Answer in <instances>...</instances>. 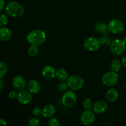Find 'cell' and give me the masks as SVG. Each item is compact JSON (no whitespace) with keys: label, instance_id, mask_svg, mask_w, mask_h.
<instances>
[{"label":"cell","instance_id":"4dcf8cb0","mask_svg":"<svg viewBox=\"0 0 126 126\" xmlns=\"http://www.w3.org/2000/svg\"><path fill=\"white\" fill-rule=\"evenodd\" d=\"M0 11H2L5 7V2L4 0H0Z\"/></svg>","mask_w":126,"mask_h":126},{"label":"cell","instance_id":"8fae6325","mask_svg":"<svg viewBox=\"0 0 126 126\" xmlns=\"http://www.w3.org/2000/svg\"><path fill=\"white\" fill-rule=\"evenodd\" d=\"M12 85L15 89L20 91L25 89L27 86V83L24 78L20 75H17L15 76L12 79Z\"/></svg>","mask_w":126,"mask_h":126},{"label":"cell","instance_id":"44dd1931","mask_svg":"<svg viewBox=\"0 0 126 126\" xmlns=\"http://www.w3.org/2000/svg\"><path fill=\"white\" fill-rule=\"evenodd\" d=\"M28 54L32 57H36L39 54V49L38 47V46L31 44L30 46L28 47Z\"/></svg>","mask_w":126,"mask_h":126},{"label":"cell","instance_id":"83f0119b","mask_svg":"<svg viewBox=\"0 0 126 126\" xmlns=\"http://www.w3.org/2000/svg\"><path fill=\"white\" fill-rule=\"evenodd\" d=\"M60 122L57 119L55 118H50L48 121V125L49 126H60Z\"/></svg>","mask_w":126,"mask_h":126},{"label":"cell","instance_id":"e0dca14e","mask_svg":"<svg viewBox=\"0 0 126 126\" xmlns=\"http://www.w3.org/2000/svg\"><path fill=\"white\" fill-rule=\"evenodd\" d=\"M119 93L118 91L114 88L110 89L106 94V98L110 102H114L118 99Z\"/></svg>","mask_w":126,"mask_h":126},{"label":"cell","instance_id":"4316f807","mask_svg":"<svg viewBox=\"0 0 126 126\" xmlns=\"http://www.w3.org/2000/svg\"><path fill=\"white\" fill-rule=\"evenodd\" d=\"M28 125L30 126H39L40 125V121L37 118L34 117L28 121Z\"/></svg>","mask_w":126,"mask_h":126},{"label":"cell","instance_id":"3957f363","mask_svg":"<svg viewBox=\"0 0 126 126\" xmlns=\"http://www.w3.org/2000/svg\"><path fill=\"white\" fill-rule=\"evenodd\" d=\"M68 87L72 91H79L84 86L85 81L83 78L79 75H72L66 81Z\"/></svg>","mask_w":126,"mask_h":126},{"label":"cell","instance_id":"d590c367","mask_svg":"<svg viewBox=\"0 0 126 126\" xmlns=\"http://www.w3.org/2000/svg\"><path fill=\"white\" fill-rule=\"evenodd\" d=\"M124 87H125V89L126 90V83L125 84V86H124Z\"/></svg>","mask_w":126,"mask_h":126},{"label":"cell","instance_id":"9a60e30c","mask_svg":"<svg viewBox=\"0 0 126 126\" xmlns=\"http://www.w3.org/2000/svg\"><path fill=\"white\" fill-rule=\"evenodd\" d=\"M56 108L52 104L47 105L43 109V116L45 118H50L55 114Z\"/></svg>","mask_w":126,"mask_h":126},{"label":"cell","instance_id":"7c38bea8","mask_svg":"<svg viewBox=\"0 0 126 126\" xmlns=\"http://www.w3.org/2000/svg\"><path fill=\"white\" fill-rule=\"evenodd\" d=\"M41 74L44 79L47 80H50L55 77L56 71L53 66L50 65H46L42 69Z\"/></svg>","mask_w":126,"mask_h":126},{"label":"cell","instance_id":"30bf717a","mask_svg":"<svg viewBox=\"0 0 126 126\" xmlns=\"http://www.w3.org/2000/svg\"><path fill=\"white\" fill-rule=\"evenodd\" d=\"M17 100L21 104L28 105L33 100V94L31 93L28 90H22L17 94Z\"/></svg>","mask_w":126,"mask_h":126},{"label":"cell","instance_id":"f1b7e54d","mask_svg":"<svg viewBox=\"0 0 126 126\" xmlns=\"http://www.w3.org/2000/svg\"><path fill=\"white\" fill-rule=\"evenodd\" d=\"M32 114H33V116L36 117L43 115V110L38 108V107H35L32 110Z\"/></svg>","mask_w":126,"mask_h":126},{"label":"cell","instance_id":"9c48e42d","mask_svg":"<svg viewBox=\"0 0 126 126\" xmlns=\"http://www.w3.org/2000/svg\"><path fill=\"white\" fill-rule=\"evenodd\" d=\"M108 29L109 32L113 34H120L124 30V25L123 22L118 19H113L108 23Z\"/></svg>","mask_w":126,"mask_h":126},{"label":"cell","instance_id":"7a4b0ae2","mask_svg":"<svg viewBox=\"0 0 126 126\" xmlns=\"http://www.w3.org/2000/svg\"><path fill=\"white\" fill-rule=\"evenodd\" d=\"M5 11L8 16L14 18L21 17L24 14L23 6L16 1H11L8 2L5 7Z\"/></svg>","mask_w":126,"mask_h":126},{"label":"cell","instance_id":"277c9868","mask_svg":"<svg viewBox=\"0 0 126 126\" xmlns=\"http://www.w3.org/2000/svg\"><path fill=\"white\" fill-rule=\"evenodd\" d=\"M119 75L115 71H111L105 73L102 77V82L105 86L112 87L118 84Z\"/></svg>","mask_w":126,"mask_h":126},{"label":"cell","instance_id":"603a6c76","mask_svg":"<svg viewBox=\"0 0 126 126\" xmlns=\"http://www.w3.org/2000/svg\"><path fill=\"white\" fill-rule=\"evenodd\" d=\"M100 42L101 43V45H105V46H108L111 44L112 40L110 36H108V35L105 36L104 35L103 36L101 37L100 38Z\"/></svg>","mask_w":126,"mask_h":126},{"label":"cell","instance_id":"8992f818","mask_svg":"<svg viewBox=\"0 0 126 126\" xmlns=\"http://www.w3.org/2000/svg\"><path fill=\"white\" fill-rule=\"evenodd\" d=\"M125 50L126 43L121 39H115L110 44V51L113 55H121Z\"/></svg>","mask_w":126,"mask_h":126},{"label":"cell","instance_id":"d4e9b609","mask_svg":"<svg viewBox=\"0 0 126 126\" xmlns=\"http://www.w3.org/2000/svg\"><path fill=\"white\" fill-rule=\"evenodd\" d=\"M94 103L90 98H85L83 102V107L85 110H91L93 108Z\"/></svg>","mask_w":126,"mask_h":126},{"label":"cell","instance_id":"5bb4252c","mask_svg":"<svg viewBox=\"0 0 126 126\" xmlns=\"http://www.w3.org/2000/svg\"><path fill=\"white\" fill-rule=\"evenodd\" d=\"M28 91L33 94H37L40 92L41 86L39 82L36 79H30L27 84Z\"/></svg>","mask_w":126,"mask_h":126},{"label":"cell","instance_id":"ffe728a7","mask_svg":"<svg viewBox=\"0 0 126 126\" xmlns=\"http://www.w3.org/2000/svg\"><path fill=\"white\" fill-rule=\"evenodd\" d=\"M122 63L118 59H114L111 61L110 63V68L111 71L118 72L121 68Z\"/></svg>","mask_w":126,"mask_h":126},{"label":"cell","instance_id":"836d02e7","mask_svg":"<svg viewBox=\"0 0 126 126\" xmlns=\"http://www.w3.org/2000/svg\"><path fill=\"white\" fill-rule=\"evenodd\" d=\"M121 63L122 65H123L124 67L126 68V56L124 57L123 58V59H122L121 60Z\"/></svg>","mask_w":126,"mask_h":126},{"label":"cell","instance_id":"52a82bcc","mask_svg":"<svg viewBox=\"0 0 126 126\" xmlns=\"http://www.w3.org/2000/svg\"><path fill=\"white\" fill-rule=\"evenodd\" d=\"M83 46L86 50L91 52H95L99 49L101 43L100 42V39L95 37H89L85 39Z\"/></svg>","mask_w":126,"mask_h":126},{"label":"cell","instance_id":"2e32d148","mask_svg":"<svg viewBox=\"0 0 126 126\" xmlns=\"http://www.w3.org/2000/svg\"><path fill=\"white\" fill-rule=\"evenodd\" d=\"M12 37V32L6 27H1L0 28V41L2 42L7 41Z\"/></svg>","mask_w":126,"mask_h":126},{"label":"cell","instance_id":"f546056e","mask_svg":"<svg viewBox=\"0 0 126 126\" xmlns=\"http://www.w3.org/2000/svg\"><path fill=\"white\" fill-rule=\"evenodd\" d=\"M8 96L11 99H15V98H17V94L16 93V92L15 91H11V92H9Z\"/></svg>","mask_w":126,"mask_h":126},{"label":"cell","instance_id":"ac0fdd59","mask_svg":"<svg viewBox=\"0 0 126 126\" xmlns=\"http://www.w3.org/2000/svg\"><path fill=\"white\" fill-rule=\"evenodd\" d=\"M95 29L97 32L102 33L103 35L107 36L109 33H108L109 31L108 29V25H107L105 23L102 22H97L95 25Z\"/></svg>","mask_w":126,"mask_h":126},{"label":"cell","instance_id":"d6a6232c","mask_svg":"<svg viewBox=\"0 0 126 126\" xmlns=\"http://www.w3.org/2000/svg\"><path fill=\"white\" fill-rule=\"evenodd\" d=\"M4 88V84L3 81H2V79H0V92H2Z\"/></svg>","mask_w":126,"mask_h":126},{"label":"cell","instance_id":"e575fe53","mask_svg":"<svg viewBox=\"0 0 126 126\" xmlns=\"http://www.w3.org/2000/svg\"><path fill=\"white\" fill-rule=\"evenodd\" d=\"M123 41H124V42H125L126 43V34L125 36H124V39H123Z\"/></svg>","mask_w":126,"mask_h":126},{"label":"cell","instance_id":"d6986e66","mask_svg":"<svg viewBox=\"0 0 126 126\" xmlns=\"http://www.w3.org/2000/svg\"><path fill=\"white\" fill-rule=\"evenodd\" d=\"M55 77L60 81H66L69 78L68 72L63 68H59L57 70Z\"/></svg>","mask_w":126,"mask_h":126},{"label":"cell","instance_id":"484cf974","mask_svg":"<svg viewBox=\"0 0 126 126\" xmlns=\"http://www.w3.org/2000/svg\"><path fill=\"white\" fill-rule=\"evenodd\" d=\"M7 14H2L0 16V26L1 27H6L8 22V17Z\"/></svg>","mask_w":126,"mask_h":126},{"label":"cell","instance_id":"ba28073f","mask_svg":"<svg viewBox=\"0 0 126 126\" xmlns=\"http://www.w3.org/2000/svg\"><path fill=\"white\" fill-rule=\"evenodd\" d=\"M94 111L86 110L80 116V121L83 125L89 126L93 124L95 121V114Z\"/></svg>","mask_w":126,"mask_h":126},{"label":"cell","instance_id":"cb8c5ba5","mask_svg":"<svg viewBox=\"0 0 126 126\" xmlns=\"http://www.w3.org/2000/svg\"><path fill=\"white\" fill-rule=\"evenodd\" d=\"M68 88L67 82H65V81H61L57 86L58 91L61 92H65L66 91H67Z\"/></svg>","mask_w":126,"mask_h":126},{"label":"cell","instance_id":"4fadbf2b","mask_svg":"<svg viewBox=\"0 0 126 126\" xmlns=\"http://www.w3.org/2000/svg\"><path fill=\"white\" fill-rule=\"evenodd\" d=\"M108 108V103L103 100L97 101L94 103L93 111L97 114H101L107 110Z\"/></svg>","mask_w":126,"mask_h":126},{"label":"cell","instance_id":"5b68a950","mask_svg":"<svg viewBox=\"0 0 126 126\" xmlns=\"http://www.w3.org/2000/svg\"><path fill=\"white\" fill-rule=\"evenodd\" d=\"M76 95L75 92L71 91H67L64 92L62 97V103L66 108H71L76 103Z\"/></svg>","mask_w":126,"mask_h":126},{"label":"cell","instance_id":"7402d4cb","mask_svg":"<svg viewBox=\"0 0 126 126\" xmlns=\"http://www.w3.org/2000/svg\"><path fill=\"white\" fill-rule=\"evenodd\" d=\"M8 70V67L6 63L4 62H0V79L3 78L4 76L6 75Z\"/></svg>","mask_w":126,"mask_h":126},{"label":"cell","instance_id":"6da1fadb","mask_svg":"<svg viewBox=\"0 0 126 126\" xmlns=\"http://www.w3.org/2000/svg\"><path fill=\"white\" fill-rule=\"evenodd\" d=\"M27 39L28 43L33 45L39 46L44 44L46 39V34L43 30L36 29L31 31L27 36Z\"/></svg>","mask_w":126,"mask_h":126},{"label":"cell","instance_id":"1f68e13d","mask_svg":"<svg viewBox=\"0 0 126 126\" xmlns=\"http://www.w3.org/2000/svg\"><path fill=\"white\" fill-rule=\"evenodd\" d=\"M0 125L2 126H7V123L4 119H0Z\"/></svg>","mask_w":126,"mask_h":126}]
</instances>
